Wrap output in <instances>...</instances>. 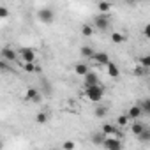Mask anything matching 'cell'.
<instances>
[{"label": "cell", "instance_id": "cell-21", "mask_svg": "<svg viewBox=\"0 0 150 150\" xmlns=\"http://www.w3.org/2000/svg\"><path fill=\"white\" fill-rule=\"evenodd\" d=\"M97 7H99V13H101V14H104V13H108V11L111 9V4H108V2H99V6H97Z\"/></svg>", "mask_w": 150, "mask_h": 150}, {"label": "cell", "instance_id": "cell-4", "mask_svg": "<svg viewBox=\"0 0 150 150\" xmlns=\"http://www.w3.org/2000/svg\"><path fill=\"white\" fill-rule=\"evenodd\" d=\"M94 25H96V28H99V30H106V28L110 27V20H108L106 14H97L96 20H94Z\"/></svg>", "mask_w": 150, "mask_h": 150}, {"label": "cell", "instance_id": "cell-7", "mask_svg": "<svg viewBox=\"0 0 150 150\" xmlns=\"http://www.w3.org/2000/svg\"><path fill=\"white\" fill-rule=\"evenodd\" d=\"M16 58H20V57H18V51H14V50H11V48H4V50H2V60H6V62H14Z\"/></svg>", "mask_w": 150, "mask_h": 150}, {"label": "cell", "instance_id": "cell-13", "mask_svg": "<svg viewBox=\"0 0 150 150\" xmlns=\"http://www.w3.org/2000/svg\"><path fill=\"white\" fill-rule=\"evenodd\" d=\"M74 72H76L78 76H83V78H85L87 74L90 72V69H88V65H87V64H78L76 67H74Z\"/></svg>", "mask_w": 150, "mask_h": 150}, {"label": "cell", "instance_id": "cell-30", "mask_svg": "<svg viewBox=\"0 0 150 150\" xmlns=\"http://www.w3.org/2000/svg\"><path fill=\"white\" fill-rule=\"evenodd\" d=\"M143 34H145V37H146V39H150V23H148V25H145Z\"/></svg>", "mask_w": 150, "mask_h": 150}, {"label": "cell", "instance_id": "cell-16", "mask_svg": "<svg viewBox=\"0 0 150 150\" xmlns=\"http://www.w3.org/2000/svg\"><path fill=\"white\" fill-rule=\"evenodd\" d=\"M94 55H96V51H94L90 46H83V48H81V57H85V58H94Z\"/></svg>", "mask_w": 150, "mask_h": 150}, {"label": "cell", "instance_id": "cell-27", "mask_svg": "<svg viewBox=\"0 0 150 150\" xmlns=\"http://www.w3.org/2000/svg\"><path fill=\"white\" fill-rule=\"evenodd\" d=\"M134 76H145V67L138 65V67L134 69Z\"/></svg>", "mask_w": 150, "mask_h": 150}, {"label": "cell", "instance_id": "cell-15", "mask_svg": "<svg viewBox=\"0 0 150 150\" xmlns=\"http://www.w3.org/2000/svg\"><path fill=\"white\" fill-rule=\"evenodd\" d=\"M108 74H110L111 78H117L118 74H120L118 65H117V64H113V62H110V64H108Z\"/></svg>", "mask_w": 150, "mask_h": 150}, {"label": "cell", "instance_id": "cell-18", "mask_svg": "<svg viewBox=\"0 0 150 150\" xmlns=\"http://www.w3.org/2000/svg\"><path fill=\"white\" fill-rule=\"evenodd\" d=\"M139 108H141L143 115H150V99H143L139 103Z\"/></svg>", "mask_w": 150, "mask_h": 150}, {"label": "cell", "instance_id": "cell-23", "mask_svg": "<svg viewBox=\"0 0 150 150\" xmlns=\"http://www.w3.org/2000/svg\"><path fill=\"white\" fill-rule=\"evenodd\" d=\"M131 118L127 117V113H124V115H120L118 118H117V124L120 125V127H124V125H127V122H129Z\"/></svg>", "mask_w": 150, "mask_h": 150}, {"label": "cell", "instance_id": "cell-12", "mask_svg": "<svg viewBox=\"0 0 150 150\" xmlns=\"http://www.w3.org/2000/svg\"><path fill=\"white\" fill-rule=\"evenodd\" d=\"M145 129H146V125H145L143 122H139V120H134L132 125H131V131H132V134H136V136H139Z\"/></svg>", "mask_w": 150, "mask_h": 150}, {"label": "cell", "instance_id": "cell-28", "mask_svg": "<svg viewBox=\"0 0 150 150\" xmlns=\"http://www.w3.org/2000/svg\"><path fill=\"white\" fill-rule=\"evenodd\" d=\"M64 150H74V141H65L64 143Z\"/></svg>", "mask_w": 150, "mask_h": 150}, {"label": "cell", "instance_id": "cell-3", "mask_svg": "<svg viewBox=\"0 0 150 150\" xmlns=\"http://www.w3.org/2000/svg\"><path fill=\"white\" fill-rule=\"evenodd\" d=\"M96 85H101L99 76H97L94 71H90L87 76L83 78V87H85V88H90V87H96Z\"/></svg>", "mask_w": 150, "mask_h": 150}, {"label": "cell", "instance_id": "cell-8", "mask_svg": "<svg viewBox=\"0 0 150 150\" xmlns=\"http://www.w3.org/2000/svg\"><path fill=\"white\" fill-rule=\"evenodd\" d=\"M92 60H94L97 65H106V67H108V64H110V57H108V53H104V51L96 53Z\"/></svg>", "mask_w": 150, "mask_h": 150}, {"label": "cell", "instance_id": "cell-20", "mask_svg": "<svg viewBox=\"0 0 150 150\" xmlns=\"http://www.w3.org/2000/svg\"><path fill=\"white\" fill-rule=\"evenodd\" d=\"M139 65L145 69H150V55H143L139 57Z\"/></svg>", "mask_w": 150, "mask_h": 150}, {"label": "cell", "instance_id": "cell-25", "mask_svg": "<svg viewBox=\"0 0 150 150\" xmlns=\"http://www.w3.org/2000/svg\"><path fill=\"white\" fill-rule=\"evenodd\" d=\"M92 32H94V28H92L90 25H83V27H81V34H83L85 37H90Z\"/></svg>", "mask_w": 150, "mask_h": 150}, {"label": "cell", "instance_id": "cell-11", "mask_svg": "<svg viewBox=\"0 0 150 150\" xmlns=\"http://www.w3.org/2000/svg\"><path fill=\"white\" fill-rule=\"evenodd\" d=\"M25 99L27 101H32V103H37V101H41V94L35 88H28L27 94H25Z\"/></svg>", "mask_w": 150, "mask_h": 150}, {"label": "cell", "instance_id": "cell-29", "mask_svg": "<svg viewBox=\"0 0 150 150\" xmlns=\"http://www.w3.org/2000/svg\"><path fill=\"white\" fill-rule=\"evenodd\" d=\"M9 14V11H7V7H4V6H0V18H6Z\"/></svg>", "mask_w": 150, "mask_h": 150}, {"label": "cell", "instance_id": "cell-10", "mask_svg": "<svg viewBox=\"0 0 150 150\" xmlns=\"http://www.w3.org/2000/svg\"><path fill=\"white\" fill-rule=\"evenodd\" d=\"M141 115H143V111H141L139 104H136V106H131V108L127 110V117H129L131 120H138Z\"/></svg>", "mask_w": 150, "mask_h": 150}, {"label": "cell", "instance_id": "cell-24", "mask_svg": "<svg viewBox=\"0 0 150 150\" xmlns=\"http://www.w3.org/2000/svg\"><path fill=\"white\" fill-rule=\"evenodd\" d=\"M35 120H37V124H46V122H48V115H46L44 111H39L37 117H35Z\"/></svg>", "mask_w": 150, "mask_h": 150}, {"label": "cell", "instance_id": "cell-19", "mask_svg": "<svg viewBox=\"0 0 150 150\" xmlns=\"http://www.w3.org/2000/svg\"><path fill=\"white\" fill-rule=\"evenodd\" d=\"M138 139H139V141H143V143H148V141H150V127H146V129L138 136Z\"/></svg>", "mask_w": 150, "mask_h": 150}, {"label": "cell", "instance_id": "cell-14", "mask_svg": "<svg viewBox=\"0 0 150 150\" xmlns=\"http://www.w3.org/2000/svg\"><path fill=\"white\" fill-rule=\"evenodd\" d=\"M104 141H106V136H104L103 132L92 134V143H94V145H104Z\"/></svg>", "mask_w": 150, "mask_h": 150}, {"label": "cell", "instance_id": "cell-2", "mask_svg": "<svg viewBox=\"0 0 150 150\" xmlns=\"http://www.w3.org/2000/svg\"><path fill=\"white\" fill-rule=\"evenodd\" d=\"M18 57H20L25 64H32L34 58H35V50H32V48H21V50L18 51Z\"/></svg>", "mask_w": 150, "mask_h": 150}, {"label": "cell", "instance_id": "cell-1", "mask_svg": "<svg viewBox=\"0 0 150 150\" xmlns=\"http://www.w3.org/2000/svg\"><path fill=\"white\" fill-rule=\"evenodd\" d=\"M85 94L92 103H99L103 99V96H104V88H103V85H96V87L85 88Z\"/></svg>", "mask_w": 150, "mask_h": 150}, {"label": "cell", "instance_id": "cell-9", "mask_svg": "<svg viewBox=\"0 0 150 150\" xmlns=\"http://www.w3.org/2000/svg\"><path fill=\"white\" fill-rule=\"evenodd\" d=\"M101 132H103L106 138H117V127H115L113 124H104L103 129H101Z\"/></svg>", "mask_w": 150, "mask_h": 150}, {"label": "cell", "instance_id": "cell-5", "mask_svg": "<svg viewBox=\"0 0 150 150\" xmlns=\"http://www.w3.org/2000/svg\"><path fill=\"white\" fill-rule=\"evenodd\" d=\"M39 20H41L42 23H51V21L55 20V14H53V11H51V9L44 7V9H41V11H39Z\"/></svg>", "mask_w": 150, "mask_h": 150}, {"label": "cell", "instance_id": "cell-26", "mask_svg": "<svg viewBox=\"0 0 150 150\" xmlns=\"http://www.w3.org/2000/svg\"><path fill=\"white\" fill-rule=\"evenodd\" d=\"M23 71H27V72H37L39 67H35L34 62H32V64H23Z\"/></svg>", "mask_w": 150, "mask_h": 150}, {"label": "cell", "instance_id": "cell-6", "mask_svg": "<svg viewBox=\"0 0 150 150\" xmlns=\"http://www.w3.org/2000/svg\"><path fill=\"white\" fill-rule=\"evenodd\" d=\"M104 148L106 150H122V143H120L118 138H106Z\"/></svg>", "mask_w": 150, "mask_h": 150}, {"label": "cell", "instance_id": "cell-22", "mask_svg": "<svg viewBox=\"0 0 150 150\" xmlns=\"http://www.w3.org/2000/svg\"><path fill=\"white\" fill-rule=\"evenodd\" d=\"M124 39H125V37H124L122 34H118V32H113V34H111V41H113L115 44H120V42H124Z\"/></svg>", "mask_w": 150, "mask_h": 150}, {"label": "cell", "instance_id": "cell-17", "mask_svg": "<svg viewBox=\"0 0 150 150\" xmlns=\"http://www.w3.org/2000/svg\"><path fill=\"white\" fill-rule=\"evenodd\" d=\"M106 113H108V108H106V106H97V108L94 110V115H96L97 118H104Z\"/></svg>", "mask_w": 150, "mask_h": 150}]
</instances>
